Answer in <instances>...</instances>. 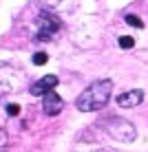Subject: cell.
Listing matches in <instances>:
<instances>
[{"instance_id": "2", "label": "cell", "mask_w": 148, "mask_h": 152, "mask_svg": "<svg viewBox=\"0 0 148 152\" xmlns=\"http://www.w3.org/2000/svg\"><path fill=\"white\" fill-rule=\"evenodd\" d=\"M104 130L110 134L113 139H119V141H135L137 137V130L133 124H128L126 119H117V117H106L104 121H99Z\"/></svg>"}, {"instance_id": "7", "label": "cell", "mask_w": 148, "mask_h": 152, "mask_svg": "<svg viewBox=\"0 0 148 152\" xmlns=\"http://www.w3.org/2000/svg\"><path fill=\"white\" fill-rule=\"evenodd\" d=\"M124 20H126V24H130V27H137V29H141V27H144V22H141V20L137 18L135 13H128Z\"/></svg>"}, {"instance_id": "10", "label": "cell", "mask_w": 148, "mask_h": 152, "mask_svg": "<svg viewBox=\"0 0 148 152\" xmlns=\"http://www.w3.org/2000/svg\"><path fill=\"white\" fill-rule=\"evenodd\" d=\"M7 115L9 117H18L20 115V106L18 104H7Z\"/></svg>"}, {"instance_id": "12", "label": "cell", "mask_w": 148, "mask_h": 152, "mask_svg": "<svg viewBox=\"0 0 148 152\" xmlns=\"http://www.w3.org/2000/svg\"><path fill=\"white\" fill-rule=\"evenodd\" d=\"M53 2H60V0H53Z\"/></svg>"}, {"instance_id": "8", "label": "cell", "mask_w": 148, "mask_h": 152, "mask_svg": "<svg viewBox=\"0 0 148 152\" xmlns=\"http://www.w3.org/2000/svg\"><path fill=\"white\" fill-rule=\"evenodd\" d=\"M119 46H121V49H133L135 40L130 38V35H121V38H119Z\"/></svg>"}, {"instance_id": "5", "label": "cell", "mask_w": 148, "mask_h": 152, "mask_svg": "<svg viewBox=\"0 0 148 152\" xmlns=\"http://www.w3.org/2000/svg\"><path fill=\"white\" fill-rule=\"evenodd\" d=\"M53 86H57V77L55 75H44L38 82H33L31 86V95H46L49 91H53Z\"/></svg>"}, {"instance_id": "9", "label": "cell", "mask_w": 148, "mask_h": 152, "mask_svg": "<svg viewBox=\"0 0 148 152\" xmlns=\"http://www.w3.org/2000/svg\"><path fill=\"white\" fill-rule=\"evenodd\" d=\"M46 60H49V55H46V53H35V55H33V64H35V66L46 64Z\"/></svg>"}, {"instance_id": "1", "label": "cell", "mask_w": 148, "mask_h": 152, "mask_svg": "<svg viewBox=\"0 0 148 152\" xmlns=\"http://www.w3.org/2000/svg\"><path fill=\"white\" fill-rule=\"evenodd\" d=\"M110 91H113V82L110 80H99V82H93L86 91L77 97L75 106L77 110L82 113H93V110H99L108 104L110 99Z\"/></svg>"}, {"instance_id": "6", "label": "cell", "mask_w": 148, "mask_h": 152, "mask_svg": "<svg viewBox=\"0 0 148 152\" xmlns=\"http://www.w3.org/2000/svg\"><path fill=\"white\" fill-rule=\"evenodd\" d=\"M141 99H144V93L135 88V91H128V93L117 95V106H121V108H133V106H137V104H141Z\"/></svg>"}, {"instance_id": "4", "label": "cell", "mask_w": 148, "mask_h": 152, "mask_svg": "<svg viewBox=\"0 0 148 152\" xmlns=\"http://www.w3.org/2000/svg\"><path fill=\"white\" fill-rule=\"evenodd\" d=\"M62 108H64L62 97L57 95L55 91H49V93L44 95V102H42V110L53 117V115H60V113H62Z\"/></svg>"}, {"instance_id": "11", "label": "cell", "mask_w": 148, "mask_h": 152, "mask_svg": "<svg viewBox=\"0 0 148 152\" xmlns=\"http://www.w3.org/2000/svg\"><path fill=\"white\" fill-rule=\"evenodd\" d=\"M99 152H110V150H99Z\"/></svg>"}, {"instance_id": "3", "label": "cell", "mask_w": 148, "mask_h": 152, "mask_svg": "<svg viewBox=\"0 0 148 152\" xmlns=\"http://www.w3.org/2000/svg\"><path fill=\"white\" fill-rule=\"evenodd\" d=\"M35 27H38V31H35V40L46 42V40H51L57 31L62 29V20L57 18L55 13H51V11H40L38 18H35Z\"/></svg>"}]
</instances>
